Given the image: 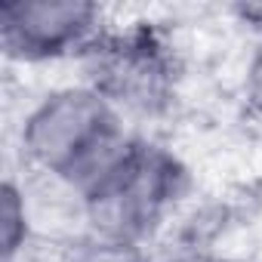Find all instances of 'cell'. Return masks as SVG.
Here are the masks:
<instances>
[{"instance_id": "1", "label": "cell", "mask_w": 262, "mask_h": 262, "mask_svg": "<svg viewBox=\"0 0 262 262\" xmlns=\"http://www.w3.org/2000/svg\"><path fill=\"white\" fill-rule=\"evenodd\" d=\"M188 164L164 142L129 133L83 185L90 237L148 247L191 194Z\"/></svg>"}, {"instance_id": "2", "label": "cell", "mask_w": 262, "mask_h": 262, "mask_svg": "<svg viewBox=\"0 0 262 262\" xmlns=\"http://www.w3.org/2000/svg\"><path fill=\"white\" fill-rule=\"evenodd\" d=\"M22 170L86 185L129 139L126 117L90 83L47 90L19 123Z\"/></svg>"}, {"instance_id": "3", "label": "cell", "mask_w": 262, "mask_h": 262, "mask_svg": "<svg viewBox=\"0 0 262 262\" xmlns=\"http://www.w3.org/2000/svg\"><path fill=\"white\" fill-rule=\"evenodd\" d=\"M83 83L96 86L123 117L164 114L182 83L176 40L158 22H129L111 28L80 59Z\"/></svg>"}, {"instance_id": "4", "label": "cell", "mask_w": 262, "mask_h": 262, "mask_svg": "<svg viewBox=\"0 0 262 262\" xmlns=\"http://www.w3.org/2000/svg\"><path fill=\"white\" fill-rule=\"evenodd\" d=\"M108 31L105 10L90 0H4L0 50L19 65L80 62Z\"/></svg>"}, {"instance_id": "5", "label": "cell", "mask_w": 262, "mask_h": 262, "mask_svg": "<svg viewBox=\"0 0 262 262\" xmlns=\"http://www.w3.org/2000/svg\"><path fill=\"white\" fill-rule=\"evenodd\" d=\"M37 244L34 216L28 207L25 179L7 173L0 185V262H19Z\"/></svg>"}, {"instance_id": "6", "label": "cell", "mask_w": 262, "mask_h": 262, "mask_svg": "<svg viewBox=\"0 0 262 262\" xmlns=\"http://www.w3.org/2000/svg\"><path fill=\"white\" fill-rule=\"evenodd\" d=\"M62 262H161L148 253V247L139 244H120V241H102L86 237L77 247L62 253Z\"/></svg>"}, {"instance_id": "7", "label": "cell", "mask_w": 262, "mask_h": 262, "mask_svg": "<svg viewBox=\"0 0 262 262\" xmlns=\"http://www.w3.org/2000/svg\"><path fill=\"white\" fill-rule=\"evenodd\" d=\"M241 99L247 105V111L262 120V37L253 40V50L244 62V74H241Z\"/></svg>"}, {"instance_id": "8", "label": "cell", "mask_w": 262, "mask_h": 262, "mask_svg": "<svg viewBox=\"0 0 262 262\" xmlns=\"http://www.w3.org/2000/svg\"><path fill=\"white\" fill-rule=\"evenodd\" d=\"M244 31L253 34V40L262 37V0H237L225 10Z\"/></svg>"}, {"instance_id": "9", "label": "cell", "mask_w": 262, "mask_h": 262, "mask_svg": "<svg viewBox=\"0 0 262 262\" xmlns=\"http://www.w3.org/2000/svg\"><path fill=\"white\" fill-rule=\"evenodd\" d=\"M161 262H241V259H231V256H216V253H204L198 247L185 250V253H176L170 259H161Z\"/></svg>"}]
</instances>
